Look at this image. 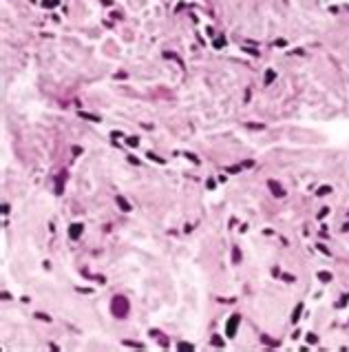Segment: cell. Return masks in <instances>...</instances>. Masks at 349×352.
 <instances>
[{
    "label": "cell",
    "mask_w": 349,
    "mask_h": 352,
    "mask_svg": "<svg viewBox=\"0 0 349 352\" xmlns=\"http://www.w3.org/2000/svg\"><path fill=\"white\" fill-rule=\"evenodd\" d=\"M55 5H58L55 0H44V7H55Z\"/></svg>",
    "instance_id": "19"
},
{
    "label": "cell",
    "mask_w": 349,
    "mask_h": 352,
    "mask_svg": "<svg viewBox=\"0 0 349 352\" xmlns=\"http://www.w3.org/2000/svg\"><path fill=\"white\" fill-rule=\"evenodd\" d=\"M128 312V301L124 297H115L113 299V314H117V317H126Z\"/></svg>",
    "instance_id": "1"
},
{
    "label": "cell",
    "mask_w": 349,
    "mask_h": 352,
    "mask_svg": "<svg viewBox=\"0 0 349 352\" xmlns=\"http://www.w3.org/2000/svg\"><path fill=\"white\" fill-rule=\"evenodd\" d=\"M115 199H117V206H119L122 210H124V213H130V204H128V202H126L124 197H122V195H117Z\"/></svg>",
    "instance_id": "4"
},
{
    "label": "cell",
    "mask_w": 349,
    "mask_h": 352,
    "mask_svg": "<svg viewBox=\"0 0 349 352\" xmlns=\"http://www.w3.org/2000/svg\"><path fill=\"white\" fill-rule=\"evenodd\" d=\"M186 157H188V160H190V162H194V164L199 162V160H197V155H192V153H186Z\"/></svg>",
    "instance_id": "17"
},
{
    "label": "cell",
    "mask_w": 349,
    "mask_h": 352,
    "mask_svg": "<svg viewBox=\"0 0 349 352\" xmlns=\"http://www.w3.org/2000/svg\"><path fill=\"white\" fill-rule=\"evenodd\" d=\"M212 343H214V346H223V341H221L219 337H214V339H212Z\"/></svg>",
    "instance_id": "21"
},
{
    "label": "cell",
    "mask_w": 349,
    "mask_h": 352,
    "mask_svg": "<svg viewBox=\"0 0 349 352\" xmlns=\"http://www.w3.org/2000/svg\"><path fill=\"white\" fill-rule=\"evenodd\" d=\"M64 177H67L64 173H60V175H58V186H55V193H58V195L62 193V184H64Z\"/></svg>",
    "instance_id": "8"
},
{
    "label": "cell",
    "mask_w": 349,
    "mask_h": 352,
    "mask_svg": "<svg viewBox=\"0 0 349 352\" xmlns=\"http://www.w3.org/2000/svg\"><path fill=\"white\" fill-rule=\"evenodd\" d=\"M274 78H276V71L267 69V73H265V84H272V82H274Z\"/></svg>",
    "instance_id": "7"
},
{
    "label": "cell",
    "mask_w": 349,
    "mask_h": 352,
    "mask_svg": "<svg viewBox=\"0 0 349 352\" xmlns=\"http://www.w3.org/2000/svg\"><path fill=\"white\" fill-rule=\"evenodd\" d=\"M300 312H303V303H298V306H296V310L292 312V321H294V323L300 321V319H298V317H300Z\"/></svg>",
    "instance_id": "6"
},
{
    "label": "cell",
    "mask_w": 349,
    "mask_h": 352,
    "mask_svg": "<svg viewBox=\"0 0 349 352\" xmlns=\"http://www.w3.org/2000/svg\"><path fill=\"white\" fill-rule=\"evenodd\" d=\"M318 279H320V281H332V275L323 270V272H318Z\"/></svg>",
    "instance_id": "11"
},
{
    "label": "cell",
    "mask_w": 349,
    "mask_h": 352,
    "mask_svg": "<svg viewBox=\"0 0 349 352\" xmlns=\"http://www.w3.org/2000/svg\"><path fill=\"white\" fill-rule=\"evenodd\" d=\"M82 230H84L82 224H73V226H71V239H78V237L82 235Z\"/></svg>",
    "instance_id": "5"
},
{
    "label": "cell",
    "mask_w": 349,
    "mask_h": 352,
    "mask_svg": "<svg viewBox=\"0 0 349 352\" xmlns=\"http://www.w3.org/2000/svg\"><path fill=\"white\" fill-rule=\"evenodd\" d=\"M35 319H40V321H51L49 314H42V312H35Z\"/></svg>",
    "instance_id": "13"
},
{
    "label": "cell",
    "mask_w": 349,
    "mask_h": 352,
    "mask_svg": "<svg viewBox=\"0 0 349 352\" xmlns=\"http://www.w3.org/2000/svg\"><path fill=\"white\" fill-rule=\"evenodd\" d=\"M232 261H234V264H239V261H241V253H239V248H232Z\"/></svg>",
    "instance_id": "9"
},
{
    "label": "cell",
    "mask_w": 349,
    "mask_h": 352,
    "mask_svg": "<svg viewBox=\"0 0 349 352\" xmlns=\"http://www.w3.org/2000/svg\"><path fill=\"white\" fill-rule=\"evenodd\" d=\"M267 186L272 188V193H274V195H276V197H283V195H285V191H283V188H281V184H276L274 180H270V182H267Z\"/></svg>",
    "instance_id": "3"
},
{
    "label": "cell",
    "mask_w": 349,
    "mask_h": 352,
    "mask_svg": "<svg viewBox=\"0 0 349 352\" xmlns=\"http://www.w3.org/2000/svg\"><path fill=\"white\" fill-rule=\"evenodd\" d=\"M82 117H86V120H93V122H100V117L97 115H91V113H80Z\"/></svg>",
    "instance_id": "14"
},
{
    "label": "cell",
    "mask_w": 349,
    "mask_h": 352,
    "mask_svg": "<svg viewBox=\"0 0 349 352\" xmlns=\"http://www.w3.org/2000/svg\"><path fill=\"white\" fill-rule=\"evenodd\" d=\"M243 51H245V53H250V55H259V51H256V49H243Z\"/></svg>",
    "instance_id": "20"
},
{
    "label": "cell",
    "mask_w": 349,
    "mask_h": 352,
    "mask_svg": "<svg viewBox=\"0 0 349 352\" xmlns=\"http://www.w3.org/2000/svg\"><path fill=\"white\" fill-rule=\"evenodd\" d=\"M148 160H153V162H157V164H164L166 160H162L159 155H155V153H148Z\"/></svg>",
    "instance_id": "12"
},
{
    "label": "cell",
    "mask_w": 349,
    "mask_h": 352,
    "mask_svg": "<svg viewBox=\"0 0 349 352\" xmlns=\"http://www.w3.org/2000/svg\"><path fill=\"white\" fill-rule=\"evenodd\" d=\"M239 323H241V314H232L230 321H228V326H225V337H234L237 335V328H239Z\"/></svg>",
    "instance_id": "2"
},
{
    "label": "cell",
    "mask_w": 349,
    "mask_h": 352,
    "mask_svg": "<svg viewBox=\"0 0 349 352\" xmlns=\"http://www.w3.org/2000/svg\"><path fill=\"white\" fill-rule=\"evenodd\" d=\"M177 348H179V350H192V346H190V343H179Z\"/></svg>",
    "instance_id": "16"
},
{
    "label": "cell",
    "mask_w": 349,
    "mask_h": 352,
    "mask_svg": "<svg viewBox=\"0 0 349 352\" xmlns=\"http://www.w3.org/2000/svg\"><path fill=\"white\" fill-rule=\"evenodd\" d=\"M137 144H139L137 137H128V146H137Z\"/></svg>",
    "instance_id": "15"
},
{
    "label": "cell",
    "mask_w": 349,
    "mask_h": 352,
    "mask_svg": "<svg viewBox=\"0 0 349 352\" xmlns=\"http://www.w3.org/2000/svg\"><path fill=\"white\" fill-rule=\"evenodd\" d=\"M327 193H332V186H320L316 195H318V197H323V195H327Z\"/></svg>",
    "instance_id": "10"
},
{
    "label": "cell",
    "mask_w": 349,
    "mask_h": 352,
    "mask_svg": "<svg viewBox=\"0 0 349 352\" xmlns=\"http://www.w3.org/2000/svg\"><path fill=\"white\" fill-rule=\"evenodd\" d=\"M307 341H309V343H316V335H312V332H309V335H307Z\"/></svg>",
    "instance_id": "18"
}]
</instances>
